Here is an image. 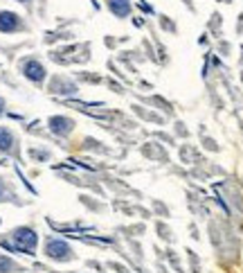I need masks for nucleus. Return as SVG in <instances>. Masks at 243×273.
<instances>
[{"instance_id": "6", "label": "nucleus", "mask_w": 243, "mask_h": 273, "mask_svg": "<svg viewBox=\"0 0 243 273\" xmlns=\"http://www.w3.org/2000/svg\"><path fill=\"white\" fill-rule=\"evenodd\" d=\"M14 142H16L14 133H11L9 129L0 127V151H11L14 149Z\"/></svg>"}, {"instance_id": "5", "label": "nucleus", "mask_w": 243, "mask_h": 273, "mask_svg": "<svg viewBox=\"0 0 243 273\" xmlns=\"http://www.w3.org/2000/svg\"><path fill=\"white\" fill-rule=\"evenodd\" d=\"M23 27L18 14L14 11H0V32H18Z\"/></svg>"}, {"instance_id": "1", "label": "nucleus", "mask_w": 243, "mask_h": 273, "mask_svg": "<svg viewBox=\"0 0 243 273\" xmlns=\"http://www.w3.org/2000/svg\"><path fill=\"white\" fill-rule=\"evenodd\" d=\"M11 237H14V242L18 244V249L23 251V253L34 255V249H36V242H39V237H36V233L32 228H16Z\"/></svg>"}, {"instance_id": "10", "label": "nucleus", "mask_w": 243, "mask_h": 273, "mask_svg": "<svg viewBox=\"0 0 243 273\" xmlns=\"http://www.w3.org/2000/svg\"><path fill=\"white\" fill-rule=\"evenodd\" d=\"M18 2H27V0H18Z\"/></svg>"}, {"instance_id": "3", "label": "nucleus", "mask_w": 243, "mask_h": 273, "mask_svg": "<svg viewBox=\"0 0 243 273\" xmlns=\"http://www.w3.org/2000/svg\"><path fill=\"white\" fill-rule=\"evenodd\" d=\"M23 75L29 79V82H34V84H41L45 79V68L36 61V59H27V61H23Z\"/></svg>"}, {"instance_id": "9", "label": "nucleus", "mask_w": 243, "mask_h": 273, "mask_svg": "<svg viewBox=\"0 0 243 273\" xmlns=\"http://www.w3.org/2000/svg\"><path fill=\"white\" fill-rule=\"evenodd\" d=\"M2 111H5V99L0 97V115H2Z\"/></svg>"}, {"instance_id": "7", "label": "nucleus", "mask_w": 243, "mask_h": 273, "mask_svg": "<svg viewBox=\"0 0 243 273\" xmlns=\"http://www.w3.org/2000/svg\"><path fill=\"white\" fill-rule=\"evenodd\" d=\"M108 5H111L113 14L120 16V18L128 16V11H131V5H128V0H108Z\"/></svg>"}, {"instance_id": "2", "label": "nucleus", "mask_w": 243, "mask_h": 273, "mask_svg": "<svg viewBox=\"0 0 243 273\" xmlns=\"http://www.w3.org/2000/svg\"><path fill=\"white\" fill-rule=\"evenodd\" d=\"M45 255L52 260H72V249H70L65 242H61V239H48V244H45Z\"/></svg>"}, {"instance_id": "8", "label": "nucleus", "mask_w": 243, "mask_h": 273, "mask_svg": "<svg viewBox=\"0 0 243 273\" xmlns=\"http://www.w3.org/2000/svg\"><path fill=\"white\" fill-rule=\"evenodd\" d=\"M14 271H18V267H16L9 258L0 255V273H14Z\"/></svg>"}, {"instance_id": "11", "label": "nucleus", "mask_w": 243, "mask_h": 273, "mask_svg": "<svg viewBox=\"0 0 243 273\" xmlns=\"http://www.w3.org/2000/svg\"><path fill=\"white\" fill-rule=\"evenodd\" d=\"M0 196H2V190H0Z\"/></svg>"}, {"instance_id": "4", "label": "nucleus", "mask_w": 243, "mask_h": 273, "mask_svg": "<svg viewBox=\"0 0 243 273\" xmlns=\"http://www.w3.org/2000/svg\"><path fill=\"white\" fill-rule=\"evenodd\" d=\"M50 131L57 133V136H68L70 131L74 129V122L70 120V117H61V115H54L50 117Z\"/></svg>"}]
</instances>
